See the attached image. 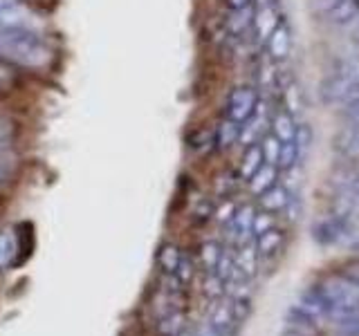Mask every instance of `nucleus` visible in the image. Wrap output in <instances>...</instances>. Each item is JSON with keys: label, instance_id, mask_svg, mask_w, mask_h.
<instances>
[{"label": "nucleus", "instance_id": "obj_15", "mask_svg": "<svg viewBox=\"0 0 359 336\" xmlns=\"http://www.w3.org/2000/svg\"><path fill=\"white\" fill-rule=\"evenodd\" d=\"M254 240H256L258 258H269V255H274L276 251H280V246H283L285 235H283V231H278L276 227H272V229H267L265 233L256 235Z\"/></svg>", "mask_w": 359, "mask_h": 336}, {"label": "nucleus", "instance_id": "obj_27", "mask_svg": "<svg viewBox=\"0 0 359 336\" xmlns=\"http://www.w3.org/2000/svg\"><path fill=\"white\" fill-rule=\"evenodd\" d=\"M16 83H18L16 67L0 59V92H9V90L16 88Z\"/></svg>", "mask_w": 359, "mask_h": 336}, {"label": "nucleus", "instance_id": "obj_6", "mask_svg": "<svg viewBox=\"0 0 359 336\" xmlns=\"http://www.w3.org/2000/svg\"><path fill=\"white\" fill-rule=\"evenodd\" d=\"M280 22L278 16V9L276 5H269V7H256L254 9V20H252V29H254V36L258 43H265L269 38V34L276 29V25Z\"/></svg>", "mask_w": 359, "mask_h": 336}, {"label": "nucleus", "instance_id": "obj_3", "mask_svg": "<svg viewBox=\"0 0 359 336\" xmlns=\"http://www.w3.org/2000/svg\"><path fill=\"white\" fill-rule=\"evenodd\" d=\"M0 29L32 31V34H41L43 36L45 20L29 5L20 3V0H9L7 5L0 7Z\"/></svg>", "mask_w": 359, "mask_h": 336}, {"label": "nucleus", "instance_id": "obj_38", "mask_svg": "<svg viewBox=\"0 0 359 336\" xmlns=\"http://www.w3.org/2000/svg\"><path fill=\"white\" fill-rule=\"evenodd\" d=\"M346 276H348V278H353L355 283H359V262H355V265L348 267V269H346Z\"/></svg>", "mask_w": 359, "mask_h": 336}, {"label": "nucleus", "instance_id": "obj_1", "mask_svg": "<svg viewBox=\"0 0 359 336\" xmlns=\"http://www.w3.org/2000/svg\"><path fill=\"white\" fill-rule=\"evenodd\" d=\"M0 59L22 70H45L52 63V48L41 34L0 29Z\"/></svg>", "mask_w": 359, "mask_h": 336}, {"label": "nucleus", "instance_id": "obj_29", "mask_svg": "<svg viewBox=\"0 0 359 336\" xmlns=\"http://www.w3.org/2000/svg\"><path fill=\"white\" fill-rule=\"evenodd\" d=\"M182 321L184 316L180 312H168V316L162 318L160 323V330L164 336H177L180 332H182Z\"/></svg>", "mask_w": 359, "mask_h": 336}, {"label": "nucleus", "instance_id": "obj_30", "mask_svg": "<svg viewBox=\"0 0 359 336\" xmlns=\"http://www.w3.org/2000/svg\"><path fill=\"white\" fill-rule=\"evenodd\" d=\"M238 179L241 175H236V173H224L216 179V193L220 197H229L236 188H238Z\"/></svg>", "mask_w": 359, "mask_h": 336}, {"label": "nucleus", "instance_id": "obj_28", "mask_svg": "<svg viewBox=\"0 0 359 336\" xmlns=\"http://www.w3.org/2000/svg\"><path fill=\"white\" fill-rule=\"evenodd\" d=\"M202 291H205V296H209V298H220L224 291H227V285H224V280L218 274H207Z\"/></svg>", "mask_w": 359, "mask_h": 336}, {"label": "nucleus", "instance_id": "obj_36", "mask_svg": "<svg viewBox=\"0 0 359 336\" xmlns=\"http://www.w3.org/2000/svg\"><path fill=\"white\" fill-rule=\"evenodd\" d=\"M299 209H301V204H299V200L292 195V200H290V204L285 206V218L290 220V222H294L297 218H299Z\"/></svg>", "mask_w": 359, "mask_h": 336}, {"label": "nucleus", "instance_id": "obj_32", "mask_svg": "<svg viewBox=\"0 0 359 336\" xmlns=\"http://www.w3.org/2000/svg\"><path fill=\"white\" fill-rule=\"evenodd\" d=\"M337 328H339V332L346 334V336H359V316H357V312L346 314V316L337 318Z\"/></svg>", "mask_w": 359, "mask_h": 336}, {"label": "nucleus", "instance_id": "obj_9", "mask_svg": "<svg viewBox=\"0 0 359 336\" xmlns=\"http://www.w3.org/2000/svg\"><path fill=\"white\" fill-rule=\"evenodd\" d=\"M233 267L236 272H241L245 278H252L258 267V251H256V240H247L238 244V251L233 253Z\"/></svg>", "mask_w": 359, "mask_h": 336}, {"label": "nucleus", "instance_id": "obj_22", "mask_svg": "<svg viewBox=\"0 0 359 336\" xmlns=\"http://www.w3.org/2000/svg\"><path fill=\"white\" fill-rule=\"evenodd\" d=\"M233 316H231V307H229V302L224 305V302H220V305H216L213 307V312H211V318H209V325L213 330H218V332H222V330H233Z\"/></svg>", "mask_w": 359, "mask_h": 336}, {"label": "nucleus", "instance_id": "obj_25", "mask_svg": "<svg viewBox=\"0 0 359 336\" xmlns=\"http://www.w3.org/2000/svg\"><path fill=\"white\" fill-rule=\"evenodd\" d=\"M280 144L283 141H278L272 132L269 134H263V139H261V150H263V160H265V164H272V166H276V162H278V153H280Z\"/></svg>", "mask_w": 359, "mask_h": 336}, {"label": "nucleus", "instance_id": "obj_8", "mask_svg": "<svg viewBox=\"0 0 359 336\" xmlns=\"http://www.w3.org/2000/svg\"><path fill=\"white\" fill-rule=\"evenodd\" d=\"M359 16V0H328L323 7V18L334 25L351 22Z\"/></svg>", "mask_w": 359, "mask_h": 336}, {"label": "nucleus", "instance_id": "obj_37", "mask_svg": "<svg viewBox=\"0 0 359 336\" xmlns=\"http://www.w3.org/2000/svg\"><path fill=\"white\" fill-rule=\"evenodd\" d=\"M346 119L351 121V126H359V101L346 106Z\"/></svg>", "mask_w": 359, "mask_h": 336}, {"label": "nucleus", "instance_id": "obj_12", "mask_svg": "<svg viewBox=\"0 0 359 336\" xmlns=\"http://www.w3.org/2000/svg\"><path fill=\"white\" fill-rule=\"evenodd\" d=\"M263 108H265V106L261 104V101H258V106H256V110H254V115L243 123V128H241V141H243L245 146L256 144L258 137H261V132H263L265 123H267V117H265V110H263Z\"/></svg>", "mask_w": 359, "mask_h": 336}, {"label": "nucleus", "instance_id": "obj_39", "mask_svg": "<svg viewBox=\"0 0 359 336\" xmlns=\"http://www.w3.org/2000/svg\"><path fill=\"white\" fill-rule=\"evenodd\" d=\"M229 9H243V7H250L252 0H227Z\"/></svg>", "mask_w": 359, "mask_h": 336}, {"label": "nucleus", "instance_id": "obj_19", "mask_svg": "<svg viewBox=\"0 0 359 336\" xmlns=\"http://www.w3.org/2000/svg\"><path fill=\"white\" fill-rule=\"evenodd\" d=\"M263 164H265V160H263L261 146H258V144L247 146V148H245V155H243V162H241V171H238L241 179H250Z\"/></svg>", "mask_w": 359, "mask_h": 336}, {"label": "nucleus", "instance_id": "obj_20", "mask_svg": "<svg viewBox=\"0 0 359 336\" xmlns=\"http://www.w3.org/2000/svg\"><path fill=\"white\" fill-rule=\"evenodd\" d=\"M222 246L218 244V242H205L200 246V265H202V269H205L207 274H213L216 272V267H218V262H220V258H222Z\"/></svg>", "mask_w": 359, "mask_h": 336}, {"label": "nucleus", "instance_id": "obj_7", "mask_svg": "<svg viewBox=\"0 0 359 336\" xmlns=\"http://www.w3.org/2000/svg\"><path fill=\"white\" fill-rule=\"evenodd\" d=\"M267 54L272 61H285L290 56V48H292V36H290V27L283 20L278 22L276 29L269 34V38L265 41Z\"/></svg>", "mask_w": 359, "mask_h": 336}, {"label": "nucleus", "instance_id": "obj_43", "mask_svg": "<svg viewBox=\"0 0 359 336\" xmlns=\"http://www.w3.org/2000/svg\"><path fill=\"white\" fill-rule=\"evenodd\" d=\"M3 211H5V197L0 195V213H3Z\"/></svg>", "mask_w": 359, "mask_h": 336}, {"label": "nucleus", "instance_id": "obj_14", "mask_svg": "<svg viewBox=\"0 0 359 336\" xmlns=\"http://www.w3.org/2000/svg\"><path fill=\"white\" fill-rule=\"evenodd\" d=\"M241 128H243V123H238V121H233V119H229V117H224L222 121H220V126L216 128V146L220 150H227V148H231L233 144H238L241 141Z\"/></svg>", "mask_w": 359, "mask_h": 336}, {"label": "nucleus", "instance_id": "obj_13", "mask_svg": "<svg viewBox=\"0 0 359 336\" xmlns=\"http://www.w3.org/2000/svg\"><path fill=\"white\" fill-rule=\"evenodd\" d=\"M252 20H254V9L250 7H243V9H229V16H227V31L231 36L241 38L245 36L247 31L252 29Z\"/></svg>", "mask_w": 359, "mask_h": 336}, {"label": "nucleus", "instance_id": "obj_4", "mask_svg": "<svg viewBox=\"0 0 359 336\" xmlns=\"http://www.w3.org/2000/svg\"><path fill=\"white\" fill-rule=\"evenodd\" d=\"M258 106V92L252 88V85H238L233 88L229 92V99H227V117L238 121V123H245L254 115V110Z\"/></svg>", "mask_w": 359, "mask_h": 336}, {"label": "nucleus", "instance_id": "obj_34", "mask_svg": "<svg viewBox=\"0 0 359 336\" xmlns=\"http://www.w3.org/2000/svg\"><path fill=\"white\" fill-rule=\"evenodd\" d=\"M312 141V128L308 123H301L297 126V132H294V144L299 146V153H303V148H308Z\"/></svg>", "mask_w": 359, "mask_h": 336}, {"label": "nucleus", "instance_id": "obj_42", "mask_svg": "<svg viewBox=\"0 0 359 336\" xmlns=\"http://www.w3.org/2000/svg\"><path fill=\"white\" fill-rule=\"evenodd\" d=\"M218 336H236V334H233V330H222V332H218Z\"/></svg>", "mask_w": 359, "mask_h": 336}, {"label": "nucleus", "instance_id": "obj_40", "mask_svg": "<svg viewBox=\"0 0 359 336\" xmlns=\"http://www.w3.org/2000/svg\"><path fill=\"white\" fill-rule=\"evenodd\" d=\"M256 7H269V5H276V0H252Z\"/></svg>", "mask_w": 359, "mask_h": 336}, {"label": "nucleus", "instance_id": "obj_26", "mask_svg": "<svg viewBox=\"0 0 359 336\" xmlns=\"http://www.w3.org/2000/svg\"><path fill=\"white\" fill-rule=\"evenodd\" d=\"M231 316L236 323L247 321V316L252 314V296H231Z\"/></svg>", "mask_w": 359, "mask_h": 336}, {"label": "nucleus", "instance_id": "obj_35", "mask_svg": "<svg viewBox=\"0 0 359 336\" xmlns=\"http://www.w3.org/2000/svg\"><path fill=\"white\" fill-rule=\"evenodd\" d=\"M233 211H236V206L231 204V202H224L220 209H216V213H213V216H216L220 222H229L233 218Z\"/></svg>", "mask_w": 359, "mask_h": 336}, {"label": "nucleus", "instance_id": "obj_2", "mask_svg": "<svg viewBox=\"0 0 359 336\" xmlns=\"http://www.w3.org/2000/svg\"><path fill=\"white\" fill-rule=\"evenodd\" d=\"M319 289L323 294L325 307H328V316L339 318L346 314L359 312V283H355L346 274L328 276L319 285Z\"/></svg>", "mask_w": 359, "mask_h": 336}, {"label": "nucleus", "instance_id": "obj_31", "mask_svg": "<svg viewBox=\"0 0 359 336\" xmlns=\"http://www.w3.org/2000/svg\"><path fill=\"white\" fill-rule=\"evenodd\" d=\"M194 274H196V265H194V260H191L189 255H182V260H180V265H177V269H175V278L180 280V285H189L191 280H194Z\"/></svg>", "mask_w": 359, "mask_h": 336}, {"label": "nucleus", "instance_id": "obj_17", "mask_svg": "<svg viewBox=\"0 0 359 336\" xmlns=\"http://www.w3.org/2000/svg\"><path fill=\"white\" fill-rule=\"evenodd\" d=\"M297 121L287 110H280L272 117V134L278 141H294Z\"/></svg>", "mask_w": 359, "mask_h": 336}, {"label": "nucleus", "instance_id": "obj_5", "mask_svg": "<svg viewBox=\"0 0 359 336\" xmlns=\"http://www.w3.org/2000/svg\"><path fill=\"white\" fill-rule=\"evenodd\" d=\"M348 227H351V220H346L341 216H330V218H323V220L314 222L312 235H314V240H317V242L330 244V242L341 240V235L346 233Z\"/></svg>", "mask_w": 359, "mask_h": 336}, {"label": "nucleus", "instance_id": "obj_33", "mask_svg": "<svg viewBox=\"0 0 359 336\" xmlns=\"http://www.w3.org/2000/svg\"><path fill=\"white\" fill-rule=\"evenodd\" d=\"M272 227H274V216H272V213H267V211H261V213H256V216H254L252 235L256 238V235L265 233L267 229H272Z\"/></svg>", "mask_w": 359, "mask_h": 336}, {"label": "nucleus", "instance_id": "obj_23", "mask_svg": "<svg viewBox=\"0 0 359 336\" xmlns=\"http://www.w3.org/2000/svg\"><path fill=\"white\" fill-rule=\"evenodd\" d=\"M299 157H301L299 146L294 141H283V144H280V153H278L276 168H280V171H292V168L297 166Z\"/></svg>", "mask_w": 359, "mask_h": 336}, {"label": "nucleus", "instance_id": "obj_11", "mask_svg": "<svg viewBox=\"0 0 359 336\" xmlns=\"http://www.w3.org/2000/svg\"><path fill=\"white\" fill-rule=\"evenodd\" d=\"M20 251V240L14 229L0 231V272H5L16 262V255Z\"/></svg>", "mask_w": 359, "mask_h": 336}, {"label": "nucleus", "instance_id": "obj_24", "mask_svg": "<svg viewBox=\"0 0 359 336\" xmlns=\"http://www.w3.org/2000/svg\"><path fill=\"white\" fill-rule=\"evenodd\" d=\"M337 141H339L337 146L341 148V153H346L348 157H359V126L346 128Z\"/></svg>", "mask_w": 359, "mask_h": 336}, {"label": "nucleus", "instance_id": "obj_41", "mask_svg": "<svg viewBox=\"0 0 359 336\" xmlns=\"http://www.w3.org/2000/svg\"><path fill=\"white\" fill-rule=\"evenodd\" d=\"M353 41H355V45L359 48V25L355 27V34H353Z\"/></svg>", "mask_w": 359, "mask_h": 336}, {"label": "nucleus", "instance_id": "obj_10", "mask_svg": "<svg viewBox=\"0 0 359 336\" xmlns=\"http://www.w3.org/2000/svg\"><path fill=\"white\" fill-rule=\"evenodd\" d=\"M290 200H292L290 188L280 186V184H274L272 188H267L263 195H258L261 209L267 211V213H280V211H285V206L290 204Z\"/></svg>", "mask_w": 359, "mask_h": 336}, {"label": "nucleus", "instance_id": "obj_21", "mask_svg": "<svg viewBox=\"0 0 359 336\" xmlns=\"http://www.w3.org/2000/svg\"><path fill=\"white\" fill-rule=\"evenodd\" d=\"M18 134H20V123L16 119H11V117L0 115V150L14 146L16 139H18Z\"/></svg>", "mask_w": 359, "mask_h": 336}, {"label": "nucleus", "instance_id": "obj_18", "mask_svg": "<svg viewBox=\"0 0 359 336\" xmlns=\"http://www.w3.org/2000/svg\"><path fill=\"white\" fill-rule=\"evenodd\" d=\"M182 255L184 253H182V249H180L177 244L166 242V244L160 246V251H157V265H160V269L166 276H173L180 260H182Z\"/></svg>", "mask_w": 359, "mask_h": 336}, {"label": "nucleus", "instance_id": "obj_16", "mask_svg": "<svg viewBox=\"0 0 359 336\" xmlns=\"http://www.w3.org/2000/svg\"><path fill=\"white\" fill-rule=\"evenodd\" d=\"M276 177H278V168L272 164H263L247 182H250V190L254 195H263L267 188H272L276 184Z\"/></svg>", "mask_w": 359, "mask_h": 336}]
</instances>
